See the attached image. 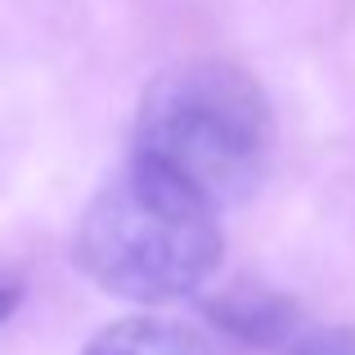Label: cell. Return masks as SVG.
<instances>
[{"label": "cell", "instance_id": "6da1fadb", "mask_svg": "<svg viewBox=\"0 0 355 355\" xmlns=\"http://www.w3.org/2000/svg\"><path fill=\"white\" fill-rule=\"evenodd\" d=\"M275 108L252 72L193 59L157 72L135 113V162L207 207H234L270 171Z\"/></svg>", "mask_w": 355, "mask_h": 355}, {"label": "cell", "instance_id": "7a4b0ae2", "mask_svg": "<svg viewBox=\"0 0 355 355\" xmlns=\"http://www.w3.org/2000/svg\"><path fill=\"white\" fill-rule=\"evenodd\" d=\"M216 216L220 211L193 198L184 184L130 162L90 198L72 257L108 297L171 306L193 297L220 270L225 234Z\"/></svg>", "mask_w": 355, "mask_h": 355}, {"label": "cell", "instance_id": "3957f363", "mask_svg": "<svg viewBox=\"0 0 355 355\" xmlns=\"http://www.w3.org/2000/svg\"><path fill=\"white\" fill-rule=\"evenodd\" d=\"M81 355H216V347L189 324L162 315H130L99 329Z\"/></svg>", "mask_w": 355, "mask_h": 355}, {"label": "cell", "instance_id": "277c9868", "mask_svg": "<svg viewBox=\"0 0 355 355\" xmlns=\"http://www.w3.org/2000/svg\"><path fill=\"white\" fill-rule=\"evenodd\" d=\"M216 315L230 333H243L252 342H275L293 329V306L275 293H261V288H239L230 302L216 306Z\"/></svg>", "mask_w": 355, "mask_h": 355}, {"label": "cell", "instance_id": "5b68a950", "mask_svg": "<svg viewBox=\"0 0 355 355\" xmlns=\"http://www.w3.org/2000/svg\"><path fill=\"white\" fill-rule=\"evenodd\" d=\"M284 355H355V324H329L293 338Z\"/></svg>", "mask_w": 355, "mask_h": 355}, {"label": "cell", "instance_id": "8992f818", "mask_svg": "<svg viewBox=\"0 0 355 355\" xmlns=\"http://www.w3.org/2000/svg\"><path fill=\"white\" fill-rule=\"evenodd\" d=\"M18 297H23V288H18L14 279H0V324L18 311Z\"/></svg>", "mask_w": 355, "mask_h": 355}]
</instances>
